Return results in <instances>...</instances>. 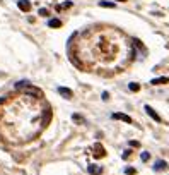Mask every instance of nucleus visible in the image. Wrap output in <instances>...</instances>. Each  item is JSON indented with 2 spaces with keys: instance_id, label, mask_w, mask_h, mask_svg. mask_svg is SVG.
<instances>
[{
  "instance_id": "nucleus-1",
  "label": "nucleus",
  "mask_w": 169,
  "mask_h": 175,
  "mask_svg": "<svg viewBox=\"0 0 169 175\" xmlns=\"http://www.w3.org/2000/svg\"><path fill=\"white\" fill-rule=\"evenodd\" d=\"M17 7L22 12H29L31 10V2L29 0H17Z\"/></svg>"
},
{
  "instance_id": "nucleus-2",
  "label": "nucleus",
  "mask_w": 169,
  "mask_h": 175,
  "mask_svg": "<svg viewBox=\"0 0 169 175\" xmlns=\"http://www.w3.org/2000/svg\"><path fill=\"white\" fill-rule=\"evenodd\" d=\"M144 110L147 112V115H149L150 118H154L155 122H161V117L157 115V113H155V110H152V108H150L149 105H145V107H144Z\"/></svg>"
},
{
  "instance_id": "nucleus-3",
  "label": "nucleus",
  "mask_w": 169,
  "mask_h": 175,
  "mask_svg": "<svg viewBox=\"0 0 169 175\" xmlns=\"http://www.w3.org/2000/svg\"><path fill=\"white\" fill-rule=\"evenodd\" d=\"M166 168H168V161H164V160H157L155 165H154L155 172H161V170H166Z\"/></svg>"
},
{
  "instance_id": "nucleus-4",
  "label": "nucleus",
  "mask_w": 169,
  "mask_h": 175,
  "mask_svg": "<svg viewBox=\"0 0 169 175\" xmlns=\"http://www.w3.org/2000/svg\"><path fill=\"white\" fill-rule=\"evenodd\" d=\"M24 95H34V96H41V91L39 89H36V88H33L31 84L24 89Z\"/></svg>"
},
{
  "instance_id": "nucleus-5",
  "label": "nucleus",
  "mask_w": 169,
  "mask_h": 175,
  "mask_svg": "<svg viewBox=\"0 0 169 175\" xmlns=\"http://www.w3.org/2000/svg\"><path fill=\"white\" fill-rule=\"evenodd\" d=\"M113 118L121 120V122H127V124H131V118L128 115H125V113H113Z\"/></svg>"
},
{
  "instance_id": "nucleus-6",
  "label": "nucleus",
  "mask_w": 169,
  "mask_h": 175,
  "mask_svg": "<svg viewBox=\"0 0 169 175\" xmlns=\"http://www.w3.org/2000/svg\"><path fill=\"white\" fill-rule=\"evenodd\" d=\"M169 82V77H155L150 81V84H154V86H161V84H168Z\"/></svg>"
},
{
  "instance_id": "nucleus-7",
  "label": "nucleus",
  "mask_w": 169,
  "mask_h": 175,
  "mask_svg": "<svg viewBox=\"0 0 169 175\" xmlns=\"http://www.w3.org/2000/svg\"><path fill=\"white\" fill-rule=\"evenodd\" d=\"M58 93H60V95H63L65 98H72V89H68V88L60 86V88H58Z\"/></svg>"
},
{
  "instance_id": "nucleus-8",
  "label": "nucleus",
  "mask_w": 169,
  "mask_h": 175,
  "mask_svg": "<svg viewBox=\"0 0 169 175\" xmlns=\"http://www.w3.org/2000/svg\"><path fill=\"white\" fill-rule=\"evenodd\" d=\"M87 170H89V174H91V175H99V174H101V168H99L97 165H89Z\"/></svg>"
},
{
  "instance_id": "nucleus-9",
  "label": "nucleus",
  "mask_w": 169,
  "mask_h": 175,
  "mask_svg": "<svg viewBox=\"0 0 169 175\" xmlns=\"http://www.w3.org/2000/svg\"><path fill=\"white\" fill-rule=\"evenodd\" d=\"M99 5L101 7H106V9H114V2H108V0H101Z\"/></svg>"
},
{
  "instance_id": "nucleus-10",
  "label": "nucleus",
  "mask_w": 169,
  "mask_h": 175,
  "mask_svg": "<svg viewBox=\"0 0 169 175\" xmlns=\"http://www.w3.org/2000/svg\"><path fill=\"white\" fill-rule=\"evenodd\" d=\"M48 26H50V28H60V26H62V21L60 19H50L48 21Z\"/></svg>"
},
{
  "instance_id": "nucleus-11",
  "label": "nucleus",
  "mask_w": 169,
  "mask_h": 175,
  "mask_svg": "<svg viewBox=\"0 0 169 175\" xmlns=\"http://www.w3.org/2000/svg\"><path fill=\"white\" fill-rule=\"evenodd\" d=\"M96 151H97V153H94V156H96V158L106 155V153H104V148H103V146H99V144H96Z\"/></svg>"
},
{
  "instance_id": "nucleus-12",
  "label": "nucleus",
  "mask_w": 169,
  "mask_h": 175,
  "mask_svg": "<svg viewBox=\"0 0 169 175\" xmlns=\"http://www.w3.org/2000/svg\"><path fill=\"white\" fill-rule=\"evenodd\" d=\"M128 88H130V91L137 93V91L140 89V84H138V82H130V84H128Z\"/></svg>"
},
{
  "instance_id": "nucleus-13",
  "label": "nucleus",
  "mask_w": 169,
  "mask_h": 175,
  "mask_svg": "<svg viewBox=\"0 0 169 175\" xmlns=\"http://www.w3.org/2000/svg\"><path fill=\"white\" fill-rule=\"evenodd\" d=\"M27 86H29L27 81H19V82H16V88H17V89H21V88H27Z\"/></svg>"
},
{
  "instance_id": "nucleus-14",
  "label": "nucleus",
  "mask_w": 169,
  "mask_h": 175,
  "mask_svg": "<svg viewBox=\"0 0 169 175\" xmlns=\"http://www.w3.org/2000/svg\"><path fill=\"white\" fill-rule=\"evenodd\" d=\"M72 5H74V3H72V2H65V3H63V5H58V7H56V10H60V9H70V7H72Z\"/></svg>"
},
{
  "instance_id": "nucleus-15",
  "label": "nucleus",
  "mask_w": 169,
  "mask_h": 175,
  "mask_svg": "<svg viewBox=\"0 0 169 175\" xmlns=\"http://www.w3.org/2000/svg\"><path fill=\"white\" fill-rule=\"evenodd\" d=\"M125 174H128V175H135V174H137V170H135V168H131V167H128V168H125Z\"/></svg>"
},
{
  "instance_id": "nucleus-16",
  "label": "nucleus",
  "mask_w": 169,
  "mask_h": 175,
  "mask_svg": "<svg viewBox=\"0 0 169 175\" xmlns=\"http://www.w3.org/2000/svg\"><path fill=\"white\" fill-rule=\"evenodd\" d=\"M72 118H74V120H77V122H80V124H84V117H80V115H72Z\"/></svg>"
},
{
  "instance_id": "nucleus-17",
  "label": "nucleus",
  "mask_w": 169,
  "mask_h": 175,
  "mask_svg": "<svg viewBox=\"0 0 169 175\" xmlns=\"http://www.w3.org/2000/svg\"><path fill=\"white\" fill-rule=\"evenodd\" d=\"M140 158H142V160H144V161H149L150 155H149V153H142V155H140Z\"/></svg>"
},
{
  "instance_id": "nucleus-18",
  "label": "nucleus",
  "mask_w": 169,
  "mask_h": 175,
  "mask_svg": "<svg viewBox=\"0 0 169 175\" xmlns=\"http://www.w3.org/2000/svg\"><path fill=\"white\" fill-rule=\"evenodd\" d=\"M39 16H43V17L48 16V10H46V9H39Z\"/></svg>"
},
{
  "instance_id": "nucleus-19",
  "label": "nucleus",
  "mask_w": 169,
  "mask_h": 175,
  "mask_svg": "<svg viewBox=\"0 0 169 175\" xmlns=\"http://www.w3.org/2000/svg\"><path fill=\"white\" fill-rule=\"evenodd\" d=\"M130 155H131V149H127V151L123 153V158H128Z\"/></svg>"
},
{
  "instance_id": "nucleus-20",
  "label": "nucleus",
  "mask_w": 169,
  "mask_h": 175,
  "mask_svg": "<svg viewBox=\"0 0 169 175\" xmlns=\"http://www.w3.org/2000/svg\"><path fill=\"white\" fill-rule=\"evenodd\" d=\"M103 100H104V101H108V100H109V95H108V93H106V91H104V93H103Z\"/></svg>"
},
{
  "instance_id": "nucleus-21",
  "label": "nucleus",
  "mask_w": 169,
  "mask_h": 175,
  "mask_svg": "<svg viewBox=\"0 0 169 175\" xmlns=\"http://www.w3.org/2000/svg\"><path fill=\"white\" fill-rule=\"evenodd\" d=\"M130 146H133V148H138V142H137V141H131Z\"/></svg>"
},
{
  "instance_id": "nucleus-22",
  "label": "nucleus",
  "mask_w": 169,
  "mask_h": 175,
  "mask_svg": "<svg viewBox=\"0 0 169 175\" xmlns=\"http://www.w3.org/2000/svg\"><path fill=\"white\" fill-rule=\"evenodd\" d=\"M118 2H127V0H118Z\"/></svg>"
}]
</instances>
